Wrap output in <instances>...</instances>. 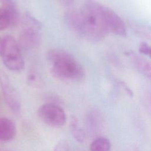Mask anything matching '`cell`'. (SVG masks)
I'll return each mask as SVG.
<instances>
[{
	"instance_id": "1",
	"label": "cell",
	"mask_w": 151,
	"mask_h": 151,
	"mask_svg": "<svg viewBox=\"0 0 151 151\" xmlns=\"http://www.w3.org/2000/svg\"><path fill=\"white\" fill-rule=\"evenodd\" d=\"M101 4L93 0H88L79 10L81 23L80 36L98 41L109 33L103 19Z\"/></svg>"
},
{
	"instance_id": "2",
	"label": "cell",
	"mask_w": 151,
	"mask_h": 151,
	"mask_svg": "<svg viewBox=\"0 0 151 151\" xmlns=\"http://www.w3.org/2000/svg\"><path fill=\"white\" fill-rule=\"evenodd\" d=\"M47 58L51 65V73L55 77L71 81H79L84 77L83 67L68 52L63 50H52L48 52Z\"/></svg>"
},
{
	"instance_id": "3",
	"label": "cell",
	"mask_w": 151,
	"mask_h": 151,
	"mask_svg": "<svg viewBox=\"0 0 151 151\" xmlns=\"http://www.w3.org/2000/svg\"><path fill=\"white\" fill-rule=\"evenodd\" d=\"M4 46L1 54L4 65L12 71H19L24 67V61L19 44L15 39L10 35L4 38Z\"/></svg>"
},
{
	"instance_id": "4",
	"label": "cell",
	"mask_w": 151,
	"mask_h": 151,
	"mask_svg": "<svg viewBox=\"0 0 151 151\" xmlns=\"http://www.w3.org/2000/svg\"><path fill=\"white\" fill-rule=\"evenodd\" d=\"M23 27L19 35V44L25 48H35L39 44V31L41 24L30 15H26L23 19Z\"/></svg>"
},
{
	"instance_id": "5",
	"label": "cell",
	"mask_w": 151,
	"mask_h": 151,
	"mask_svg": "<svg viewBox=\"0 0 151 151\" xmlns=\"http://www.w3.org/2000/svg\"><path fill=\"white\" fill-rule=\"evenodd\" d=\"M38 115L44 123L51 127H61L67 120L64 110L58 105L53 103L44 104L40 107Z\"/></svg>"
},
{
	"instance_id": "6",
	"label": "cell",
	"mask_w": 151,
	"mask_h": 151,
	"mask_svg": "<svg viewBox=\"0 0 151 151\" xmlns=\"http://www.w3.org/2000/svg\"><path fill=\"white\" fill-rule=\"evenodd\" d=\"M101 12L109 33L120 36H125L126 35L127 29L124 22L113 10L101 4Z\"/></svg>"
},
{
	"instance_id": "7",
	"label": "cell",
	"mask_w": 151,
	"mask_h": 151,
	"mask_svg": "<svg viewBox=\"0 0 151 151\" xmlns=\"http://www.w3.org/2000/svg\"><path fill=\"white\" fill-rule=\"evenodd\" d=\"M0 85L5 102L9 108L15 114H19L21 110L19 95L8 77L3 73H0Z\"/></svg>"
},
{
	"instance_id": "8",
	"label": "cell",
	"mask_w": 151,
	"mask_h": 151,
	"mask_svg": "<svg viewBox=\"0 0 151 151\" xmlns=\"http://www.w3.org/2000/svg\"><path fill=\"white\" fill-rule=\"evenodd\" d=\"M17 133L16 126L13 121L6 117L0 118V141L12 140Z\"/></svg>"
},
{
	"instance_id": "9",
	"label": "cell",
	"mask_w": 151,
	"mask_h": 151,
	"mask_svg": "<svg viewBox=\"0 0 151 151\" xmlns=\"http://www.w3.org/2000/svg\"><path fill=\"white\" fill-rule=\"evenodd\" d=\"M131 60L137 70L151 81V61L136 55H132Z\"/></svg>"
},
{
	"instance_id": "10",
	"label": "cell",
	"mask_w": 151,
	"mask_h": 151,
	"mask_svg": "<svg viewBox=\"0 0 151 151\" xmlns=\"http://www.w3.org/2000/svg\"><path fill=\"white\" fill-rule=\"evenodd\" d=\"M67 25L75 33L80 35L81 29V17L79 11H71L65 16Z\"/></svg>"
},
{
	"instance_id": "11",
	"label": "cell",
	"mask_w": 151,
	"mask_h": 151,
	"mask_svg": "<svg viewBox=\"0 0 151 151\" xmlns=\"http://www.w3.org/2000/svg\"><path fill=\"white\" fill-rule=\"evenodd\" d=\"M1 7L9 14L11 19V26L15 27L19 21V14L16 4L13 0H0Z\"/></svg>"
},
{
	"instance_id": "12",
	"label": "cell",
	"mask_w": 151,
	"mask_h": 151,
	"mask_svg": "<svg viewBox=\"0 0 151 151\" xmlns=\"http://www.w3.org/2000/svg\"><path fill=\"white\" fill-rule=\"evenodd\" d=\"M111 143L104 137H99L94 139L90 146L91 151H110Z\"/></svg>"
},
{
	"instance_id": "13",
	"label": "cell",
	"mask_w": 151,
	"mask_h": 151,
	"mask_svg": "<svg viewBox=\"0 0 151 151\" xmlns=\"http://www.w3.org/2000/svg\"><path fill=\"white\" fill-rule=\"evenodd\" d=\"M70 129L72 136L78 142H83L85 139V133L80 126L78 120L73 117L70 121Z\"/></svg>"
},
{
	"instance_id": "14",
	"label": "cell",
	"mask_w": 151,
	"mask_h": 151,
	"mask_svg": "<svg viewBox=\"0 0 151 151\" xmlns=\"http://www.w3.org/2000/svg\"><path fill=\"white\" fill-rule=\"evenodd\" d=\"M11 26V19L9 14L3 8L0 7V31Z\"/></svg>"
},
{
	"instance_id": "15",
	"label": "cell",
	"mask_w": 151,
	"mask_h": 151,
	"mask_svg": "<svg viewBox=\"0 0 151 151\" xmlns=\"http://www.w3.org/2000/svg\"><path fill=\"white\" fill-rule=\"evenodd\" d=\"M28 83L35 87H39L41 86L42 80L38 74L33 70H31L28 74Z\"/></svg>"
},
{
	"instance_id": "16",
	"label": "cell",
	"mask_w": 151,
	"mask_h": 151,
	"mask_svg": "<svg viewBox=\"0 0 151 151\" xmlns=\"http://www.w3.org/2000/svg\"><path fill=\"white\" fill-rule=\"evenodd\" d=\"M54 151H71L69 144L67 141L63 139L57 142L55 145Z\"/></svg>"
},
{
	"instance_id": "17",
	"label": "cell",
	"mask_w": 151,
	"mask_h": 151,
	"mask_svg": "<svg viewBox=\"0 0 151 151\" xmlns=\"http://www.w3.org/2000/svg\"><path fill=\"white\" fill-rule=\"evenodd\" d=\"M139 51L149 56L151 58V47L147 44L146 42H142L139 46Z\"/></svg>"
},
{
	"instance_id": "18",
	"label": "cell",
	"mask_w": 151,
	"mask_h": 151,
	"mask_svg": "<svg viewBox=\"0 0 151 151\" xmlns=\"http://www.w3.org/2000/svg\"><path fill=\"white\" fill-rule=\"evenodd\" d=\"M60 3L64 6L70 7L73 6L74 2V0H58Z\"/></svg>"
},
{
	"instance_id": "19",
	"label": "cell",
	"mask_w": 151,
	"mask_h": 151,
	"mask_svg": "<svg viewBox=\"0 0 151 151\" xmlns=\"http://www.w3.org/2000/svg\"><path fill=\"white\" fill-rule=\"evenodd\" d=\"M4 46V40L0 37V55H1Z\"/></svg>"
},
{
	"instance_id": "20",
	"label": "cell",
	"mask_w": 151,
	"mask_h": 151,
	"mask_svg": "<svg viewBox=\"0 0 151 151\" xmlns=\"http://www.w3.org/2000/svg\"><path fill=\"white\" fill-rule=\"evenodd\" d=\"M149 104H150V106L151 107V93L149 96Z\"/></svg>"
}]
</instances>
